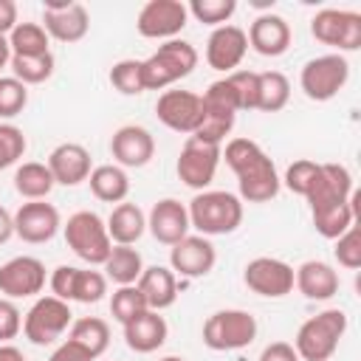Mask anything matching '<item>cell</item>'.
I'll use <instances>...</instances> for the list:
<instances>
[{
  "mask_svg": "<svg viewBox=\"0 0 361 361\" xmlns=\"http://www.w3.org/2000/svg\"><path fill=\"white\" fill-rule=\"evenodd\" d=\"M110 155L121 169H141L155 155V138L141 124H124L110 138Z\"/></svg>",
  "mask_w": 361,
  "mask_h": 361,
  "instance_id": "obj_20",
  "label": "cell"
},
{
  "mask_svg": "<svg viewBox=\"0 0 361 361\" xmlns=\"http://www.w3.org/2000/svg\"><path fill=\"white\" fill-rule=\"evenodd\" d=\"M45 288V265L37 257H11L0 265V293L6 299H28L42 293Z\"/></svg>",
  "mask_w": 361,
  "mask_h": 361,
  "instance_id": "obj_18",
  "label": "cell"
},
{
  "mask_svg": "<svg viewBox=\"0 0 361 361\" xmlns=\"http://www.w3.org/2000/svg\"><path fill=\"white\" fill-rule=\"evenodd\" d=\"M344 333H347V313L338 307H327L299 324L293 350L299 361H327L338 350Z\"/></svg>",
  "mask_w": 361,
  "mask_h": 361,
  "instance_id": "obj_3",
  "label": "cell"
},
{
  "mask_svg": "<svg viewBox=\"0 0 361 361\" xmlns=\"http://www.w3.org/2000/svg\"><path fill=\"white\" fill-rule=\"evenodd\" d=\"M217 166H220V147L203 144L197 138H186V144L180 147L175 172H178L180 183H186L195 192H203L214 180Z\"/></svg>",
  "mask_w": 361,
  "mask_h": 361,
  "instance_id": "obj_14",
  "label": "cell"
},
{
  "mask_svg": "<svg viewBox=\"0 0 361 361\" xmlns=\"http://www.w3.org/2000/svg\"><path fill=\"white\" fill-rule=\"evenodd\" d=\"M54 54H39V56H11L8 68H11V76L17 82H23L25 87L28 85H42L54 76Z\"/></svg>",
  "mask_w": 361,
  "mask_h": 361,
  "instance_id": "obj_37",
  "label": "cell"
},
{
  "mask_svg": "<svg viewBox=\"0 0 361 361\" xmlns=\"http://www.w3.org/2000/svg\"><path fill=\"white\" fill-rule=\"evenodd\" d=\"M350 79V62L344 54H322L302 65L299 87L310 102H330L344 90Z\"/></svg>",
  "mask_w": 361,
  "mask_h": 361,
  "instance_id": "obj_8",
  "label": "cell"
},
{
  "mask_svg": "<svg viewBox=\"0 0 361 361\" xmlns=\"http://www.w3.org/2000/svg\"><path fill=\"white\" fill-rule=\"evenodd\" d=\"M189 226L197 228L203 237H220L231 234L243 223V200L223 189H203L197 192L189 206Z\"/></svg>",
  "mask_w": 361,
  "mask_h": 361,
  "instance_id": "obj_2",
  "label": "cell"
},
{
  "mask_svg": "<svg viewBox=\"0 0 361 361\" xmlns=\"http://www.w3.org/2000/svg\"><path fill=\"white\" fill-rule=\"evenodd\" d=\"M245 51H248V37H245V31L240 25H231V23L217 25L206 39V62H209V68H214V71H220L226 76L243 62Z\"/></svg>",
  "mask_w": 361,
  "mask_h": 361,
  "instance_id": "obj_21",
  "label": "cell"
},
{
  "mask_svg": "<svg viewBox=\"0 0 361 361\" xmlns=\"http://www.w3.org/2000/svg\"><path fill=\"white\" fill-rule=\"evenodd\" d=\"M338 271L324 259H305L293 268V288L310 302H327L338 293Z\"/></svg>",
  "mask_w": 361,
  "mask_h": 361,
  "instance_id": "obj_25",
  "label": "cell"
},
{
  "mask_svg": "<svg viewBox=\"0 0 361 361\" xmlns=\"http://www.w3.org/2000/svg\"><path fill=\"white\" fill-rule=\"evenodd\" d=\"M51 296L62 302H82V305H96L107 293V276L102 271L90 268H76V265H56L51 279Z\"/></svg>",
  "mask_w": 361,
  "mask_h": 361,
  "instance_id": "obj_11",
  "label": "cell"
},
{
  "mask_svg": "<svg viewBox=\"0 0 361 361\" xmlns=\"http://www.w3.org/2000/svg\"><path fill=\"white\" fill-rule=\"evenodd\" d=\"M28 104V87L14 76H0V118H14Z\"/></svg>",
  "mask_w": 361,
  "mask_h": 361,
  "instance_id": "obj_44",
  "label": "cell"
},
{
  "mask_svg": "<svg viewBox=\"0 0 361 361\" xmlns=\"http://www.w3.org/2000/svg\"><path fill=\"white\" fill-rule=\"evenodd\" d=\"M45 164H48L54 180L62 183V186H79V183L87 180L90 172H93V166H90V152H87L82 144H76V141H65V144L54 147Z\"/></svg>",
  "mask_w": 361,
  "mask_h": 361,
  "instance_id": "obj_26",
  "label": "cell"
},
{
  "mask_svg": "<svg viewBox=\"0 0 361 361\" xmlns=\"http://www.w3.org/2000/svg\"><path fill=\"white\" fill-rule=\"evenodd\" d=\"M147 307L144 293L138 290V285H118L110 296V316L124 327L127 322H133L135 316H141Z\"/></svg>",
  "mask_w": 361,
  "mask_h": 361,
  "instance_id": "obj_38",
  "label": "cell"
},
{
  "mask_svg": "<svg viewBox=\"0 0 361 361\" xmlns=\"http://www.w3.org/2000/svg\"><path fill=\"white\" fill-rule=\"evenodd\" d=\"M316 175H319V164L310 161V158H299V161H293V164L285 169L282 183H285L293 195L307 197V192H310L313 183H316Z\"/></svg>",
  "mask_w": 361,
  "mask_h": 361,
  "instance_id": "obj_43",
  "label": "cell"
},
{
  "mask_svg": "<svg viewBox=\"0 0 361 361\" xmlns=\"http://www.w3.org/2000/svg\"><path fill=\"white\" fill-rule=\"evenodd\" d=\"M11 62V48H8V37H0V71L8 68Z\"/></svg>",
  "mask_w": 361,
  "mask_h": 361,
  "instance_id": "obj_52",
  "label": "cell"
},
{
  "mask_svg": "<svg viewBox=\"0 0 361 361\" xmlns=\"http://www.w3.org/2000/svg\"><path fill=\"white\" fill-rule=\"evenodd\" d=\"M245 37H248V48H254L259 56H282L290 48L293 34H290V25H288L285 17H279L274 11H265V14L254 17Z\"/></svg>",
  "mask_w": 361,
  "mask_h": 361,
  "instance_id": "obj_23",
  "label": "cell"
},
{
  "mask_svg": "<svg viewBox=\"0 0 361 361\" xmlns=\"http://www.w3.org/2000/svg\"><path fill=\"white\" fill-rule=\"evenodd\" d=\"M310 34L322 45L336 48V54L358 51L361 48V14L350 8H322L310 20Z\"/></svg>",
  "mask_w": 361,
  "mask_h": 361,
  "instance_id": "obj_10",
  "label": "cell"
},
{
  "mask_svg": "<svg viewBox=\"0 0 361 361\" xmlns=\"http://www.w3.org/2000/svg\"><path fill=\"white\" fill-rule=\"evenodd\" d=\"M23 330V313L14 305V299H0V344H8Z\"/></svg>",
  "mask_w": 361,
  "mask_h": 361,
  "instance_id": "obj_46",
  "label": "cell"
},
{
  "mask_svg": "<svg viewBox=\"0 0 361 361\" xmlns=\"http://www.w3.org/2000/svg\"><path fill=\"white\" fill-rule=\"evenodd\" d=\"M0 361H25V355L14 344H0Z\"/></svg>",
  "mask_w": 361,
  "mask_h": 361,
  "instance_id": "obj_51",
  "label": "cell"
},
{
  "mask_svg": "<svg viewBox=\"0 0 361 361\" xmlns=\"http://www.w3.org/2000/svg\"><path fill=\"white\" fill-rule=\"evenodd\" d=\"M353 175L344 164H319V175L313 189L307 192V203L310 212L322 209V206H336V203H347L353 197Z\"/></svg>",
  "mask_w": 361,
  "mask_h": 361,
  "instance_id": "obj_24",
  "label": "cell"
},
{
  "mask_svg": "<svg viewBox=\"0 0 361 361\" xmlns=\"http://www.w3.org/2000/svg\"><path fill=\"white\" fill-rule=\"evenodd\" d=\"M110 85L121 93V96H138L144 93V68L141 59H118L110 68Z\"/></svg>",
  "mask_w": 361,
  "mask_h": 361,
  "instance_id": "obj_39",
  "label": "cell"
},
{
  "mask_svg": "<svg viewBox=\"0 0 361 361\" xmlns=\"http://www.w3.org/2000/svg\"><path fill=\"white\" fill-rule=\"evenodd\" d=\"M71 324H73V313H71L68 302H62L56 296H39L23 319V333L31 344L48 347V344L59 341L65 336V330H71Z\"/></svg>",
  "mask_w": 361,
  "mask_h": 361,
  "instance_id": "obj_9",
  "label": "cell"
},
{
  "mask_svg": "<svg viewBox=\"0 0 361 361\" xmlns=\"http://www.w3.org/2000/svg\"><path fill=\"white\" fill-rule=\"evenodd\" d=\"M147 228H149V234L158 240V243H164V245H175V243H180L186 234H189V212H186V206L180 203V200H175V197H161L152 209H149V214H147Z\"/></svg>",
  "mask_w": 361,
  "mask_h": 361,
  "instance_id": "obj_22",
  "label": "cell"
},
{
  "mask_svg": "<svg viewBox=\"0 0 361 361\" xmlns=\"http://www.w3.org/2000/svg\"><path fill=\"white\" fill-rule=\"evenodd\" d=\"M62 234H65L68 248L87 265H104V259L113 251L107 226L96 212H87V209L73 212L68 223L62 226Z\"/></svg>",
  "mask_w": 361,
  "mask_h": 361,
  "instance_id": "obj_6",
  "label": "cell"
},
{
  "mask_svg": "<svg viewBox=\"0 0 361 361\" xmlns=\"http://www.w3.org/2000/svg\"><path fill=\"white\" fill-rule=\"evenodd\" d=\"M68 341H73L76 347H82L93 361L110 347V324L99 316H82L71 324L68 330Z\"/></svg>",
  "mask_w": 361,
  "mask_h": 361,
  "instance_id": "obj_32",
  "label": "cell"
},
{
  "mask_svg": "<svg viewBox=\"0 0 361 361\" xmlns=\"http://www.w3.org/2000/svg\"><path fill=\"white\" fill-rule=\"evenodd\" d=\"M226 82L234 90L240 110H257V93H259V73L257 71H231Z\"/></svg>",
  "mask_w": 361,
  "mask_h": 361,
  "instance_id": "obj_42",
  "label": "cell"
},
{
  "mask_svg": "<svg viewBox=\"0 0 361 361\" xmlns=\"http://www.w3.org/2000/svg\"><path fill=\"white\" fill-rule=\"evenodd\" d=\"M155 116L164 127L192 135L200 127V96L192 90H164L155 102Z\"/></svg>",
  "mask_w": 361,
  "mask_h": 361,
  "instance_id": "obj_19",
  "label": "cell"
},
{
  "mask_svg": "<svg viewBox=\"0 0 361 361\" xmlns=\"http://www.w3.org/2000/svg\"><path fill=\"white\" fill-rule=\"evenodd\" d=\"M14 237V214L0 206V245Z\"/></svg>",
  "mask_w": 361,
  "mask_h": 361,
  "instance_id": "obj_50",
  "label": "cell"
},
{
  "mask_svg": "<svg viewBox=\"0 0 361 361\" xmlns=\"http://www.w3.org/2000/svg\"><path fill=\"white\" fill-rule=\"evenodd\" d=\"M141 68L147 90H166L169 85L186 79L197 68V51L186 39H166L158 45L155 54L141 59Z\"/></svg>",
  "mask_w": 361,
  "mask_h": 361,
  "instance_id": "obj_4",
  "label": "cell"
},
{
  "mask_svg": "<svg viewBox=\"0 0 361 361\" xmlns=\"http://www.w3.org/2000/svg\"><path fill=\"white\" fill-rule=\"evenodd\" d=\"M17 3L14 0H0V37H8L17 25Z\"/></svg>",
  "mask_w": 361,
  "mask_h": 361,
  "instance_id": "obj_49",
  "label": "cell"
},
{
  "mask_svg": "<svg viewBox=\"0 0 361 361\" xmlns=\"http://www.w3.org/2000/svg\"><path fill=\"white\" fill-rule=\"evenodd\" d=\"M200 110H203L200 127H197L189 138H197V141H203V144L223 147V141H226V135L231 133V127H234V121H237V113H240L237 99H234V90H231V85L226 82V76L217 79V82H212V85L206 87V93L200 96Z\"/></svg>",
  "mask_w": 361,
  "mask_h": 361,
  "instance_id": "obj_5",
  "label": "cell"
},
{
  "mask_svg": "<svg viewBox=\"0 0 361 361\" xmlns=\"http://www.w3.org/2000/svg\"><path fill=\"white\" fill-rule=\"evenodd\" d=\"M220 158H226L228 169L237 175L240 200L245 203H268L279 195L282 178L276 172V164L271 155L251 138H231L226 147H220Z\"/></svg>",
  "mask_w": 361,
  "mask_h": 361,
  "instance_id": "obj_1",
  "label": "cell"
},
{
  "mask_svg": "<svg viewBox=\"0 0 361 361\" xmlns=\"http://www.w3.org/2000/svg\"><path fill=\"white\" fill-rule=\"evenodd\" d=\"M257 330H259L257 319L248 310H240V307L214 310L203 322V344L217 353L243 350L257 338Z\"/></svg>",
  "mask_w": 361,
  "mask_h": 361,
  "instance_id": "obj_7",
  "label": "cell"
},
{
  "mask_svg": "<svg viewBox=\"0 0 361 361\" xmlns=\"http://www.w3.org/2000/svg\"><path fill=\"white\" fill-rule=\"evenodd\" d=\"M186 11L203 23V25H226L231 20V14L237 11V3L234 0H192L186 6Z\"/></svg>",
  "mask_w": 361,
  "mask_h": 361,
  "instance_id": "obj_40",
  "label": "cell"
},
{
  "mask_svg": "<svg viewBox=\"0 0 361 361\" xmlns=\"http://www.w3.org/2000/svg\"><path fill=\"white\" fill-rule=\"evenodd\" d=\"M87 183H90L93 197L102 200V203H116V206H118V203H124L127 195H130V178H127V172H124L118 164L93 166Z\"/></svg>",
  "mask_w": 361,
  "mask_h": 361,
  "instance_id": "obj_30",
  "label": "cell"
},
{
  "mask_svg": "<svg viewBox=\"0 0 361 361\" xmlns=\"http://www.w3.org/2000/svg\"><path fill=\"white\" fill-rule=\"evenodd\" d=\"M333 254H336V262L341 268H347V271L361 268V231H358V226H350L341 237H336Z\"/></svg>",
  "mask_w": 361,
  "mask_h": 361,
  "instance_id": "obj_45",
  "label": "cell"
},
{
  "mask_svg": "<svg viewBox=\"0 0 361 361\" xmlns=\"http://www.w3.org/2000/svg\"><path fill=\"white\" fill-rule=\"evenodd\" d=\"M290 102V82L282 71H262L259 73V93H257V110L262 113H279Z\"/></svg>",
  "mask_w": 361,
  "mask_h": 361,
  "instance_id": "obj_36",
  "label": "cell"
},
{
  "mask_svg": "<svg viewBox=\"0 0 361 361\" xmlns=\"http://www.w3.org/2000/svg\"><path fill=\"white\" fill-rule=\"evenodd\" d=\"M169 336V324L158 310H144L141 316H135L133 322L124 324V341L133 353H155L158 347H164Z\"/></svg>",
  "mask_w": 361,
  "mask_h": 361,
  "instance_id": "obj_27",
  "label": "cell"
},
{
  "mask_svg": "<svg viewBox=\"0 0 361 361\" xmlns=\"http://www.w3.org/2000/svg\"><path fill=\"white\" fill-rule=\"evenodd\" d=\"M11 56H39L51 54V37L45 34L42 23H17L8 34Z\"/></svg>",
  "mask_w": 361,
  "mask_h": 361,
  "instance_id": "obj_35",
  "label": "cell"
},
{
  "mask_svg": "<svg viewBox=\"0 0 361 361\" xmlns=\"http://www.w3.org/2000/svg\"><path fill=\"white\" fill-rule=\"evenodd\" d=\"M62 228L59 209L45 200H28L14 212V234L28 245H42Z\"/></svg>",
  "mask_w": 361,
  "mask_h": 361,
  "instance_id": "obj_16",
  "label": "cell"
},
{
  "mask_svg": "<svg viewBox=\"0 0 361 361\" xmlns=\"http://www.w3.org/2000/svg\"><path fill=\"white\" fill-rule=\"evenodd\" d=\"M104 226H107V234H110L113 245H135L147 231V214L135 203L124 200V203L113 206Z\"/></svg>",
  "mask_w": 361,
  "mask_h": 361,
  "instance_id": "obj_29",
  "label": "cell"
},
{
  "mask_svg": "<svg viewBox=\"0 0 361 361\" xmlns=\"http://www.w3.org/2000/svg\"><path fill=\"white\" fill-rule=\"evenodd\" d=\"M189 11L180 0H149L141 6L135 17V31L147 39H178V34L186 28Z\"/></svg>",
  "mask_w": 361,
  "mask_h": 361,
  "instance_id": "obj_12",
  "label": "cell"
},
{
  "mask_svg": "<svg viewBox=\"0 0 361 361\" xmlns=\"http://www.w3.org/2000/svg\"><path fill=\"white\" fill-rule=\"evenodd\" d=\"M25 133L17 127V124H8V121H0V172L14 166L23 155H25Z\"/></svg>",
  "mask_w": 361,
  "mask_h": 361,
  "instance_id": "obj_41",
  "label": "cell"
},
{
  "mask_svg": "<svg viewBox=\"0 0 361 361\" xmlns=\"http://www.w3.org/2000/svg\"><path fill=\"white\" fill-rule=\"evenodd\" d=\"M135 285L144 293L149 310H158L161 313V310L172 307L175 299H178V276L166 265H147L141 271V276H138Z\"/></svg>",
  "mask_w": 361,
  "mask_h": 361,
  "instance_id": "obj_28",
  "label": "cell"
},
{
  "mask_svg": "<svg viewBox=\"0 0 361 361\" xmlns=\"http://www.w3.org/2000/svg\"><path fill=\"white\" fill-rule=\"evenodd\" d=\"M161 361H186V358H180V355H164Z\"/></svg>",
  "mask_w": 361,
  "mask_h": 361,
  "instance_id": "obj_53",
  "label": "cell"
},
{
  "mask_svg": "<svg viewBox=\"0 0 361 361\" xmlns=\"http://www.w3.org/2000/svg\"><path fill=\"white\" fill-rule=\"evenodd\" d=\"M243 282L257 296L282 299L293 290V265L276 257H254L243 271Z\"/></svg>",
  "mask_w": 361,
  "mask_h": 361,
  "instance_id": "obj_15",
  "label": "cell"
},
{
  "mask_svg": "<svg viewBox=\"0 0 361 361\" xmlns=\"http://www.w3.org/2000/svg\"><path fill=\"white\" fill-rule=\"evenodd\" d=\"M48 361H93L82 347H76L73 341H62L54 353H51V358Z\"/></svg>",
  "mask_w": 361,
  "mask_h": 361,
  "instance_id": "obj_48",
  "label": "cell"
},
{
  "mask_svg": "<svg viewBox=\"0 0 361 361\" xmlns=\"http://www.w3.org/2000/svg\"><path fill=\"white\" fill-rule=\"evenodd\" d=\"M102 268H104V276L113 279L116 285H135L144 271V259L133 245H113Z\"/></svg>",
  "mask_w": 361,
  "mask_h": 361,
  "instance_id": "obj_34",
  "label": "cell"
},
{
  "mask_svg": "<svg viewBox=\"0 0 361 361\" xmlns=\"http://www.w3.org/2000/svg\"><path fill=\"white\" fill-rule=\"evenodd\" d=\"M355 200H358V195H353L347 203H336V206L313 209L310 217H313L316 231H319L324 240H336V237H341L350 226H355Z\"/></svg>",
  "mask_w": 361,
  "mask_h": 361,
  "instance_id": "obj_33",
  "label": "cell"
},
{
  "mask_svg": "<svg viewBox=\"0 0 361 361\" xmlns=\"http://www.w3.org/2000/svg\"><path fill=\"white\" fill-rule=\"evenodd\" d=\"M257 361H299V355H296L293 344H288V341H271L268 347H262V353H259Z\"/></svg>",
  "mask_w": 361,
  "mask_h": 361,
  "instance_id": "obj_47",
  "label": "cell"
},
{
  "mask_svg": "<svg viewBox=\"0 0 361 361\" xmlns=\"http://www.w3.org/2000/svg\"><path fill=\"white\" fill-rule=\"evenodd\" d=\"M217 262V248L203 234H186L180 243L169 248V268L175 276L183 279H200L206 276Z\"/></svg>",
  "mask_w": 361,
  "mask_h": 361,
  "instance_id": "obj_17",
  "label": "cell"
},
{
  "mask_svg": "<svg viewBox=\"0 0 361 361\" xmlns=\"http://www.w3.org/2000/svg\"><path fill=\"white\" fill-rule=\"evenodd\" d=\"M42 28L56 42H79L90 31V14L82 3L73 0H45L42 3Z\"/></svg>",
  "mask_w": 361,
  "mask_h": 361,
  "instance_id": "obj_13",
  "label": "cell"
},
{
  "mask_svg": "<svg viewBox=\"0 0 361 361\" xmlns=\"http://www.w3.org/2000/svg\"><path fill=\"white\" fill-rule=\"evenodd\" d=\"M54 186H56V180H54L48 164L23 161V164L14 169V189H17V195L25 197V200H45Z\"/></svg>",
  "mask_w": 361,
  "mask_h": 361,
  "instance_id": "obj_31",
  "label": "cell"
}]
</instances>
